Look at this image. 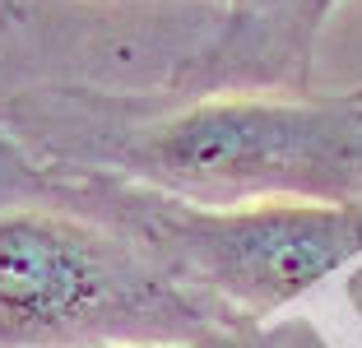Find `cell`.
I'll use <instances>...</instances> for the list:
<instances>
[{
  "mask_svg": "<svg viewBox=\"0 0 362 348\" xmlns=\"http://www.w3.org/2000/svg\"><path fill=\"white\" fill-rule=\"evenodd\" d=\"M144 158L181 186L349 204L362 190V88L330 103H204L163 126Z\"/></svg>",
  "mask_w": 362,
  "mask_h": 348,
  "instance_id": "6da1fadb",
  "label": "cell"
},
{
  "mask_svg": "<svg viewBox=\"0 0 362 348\" xmlns=\"http://www.w3.org/2000/svg\"><path fill=\"white\" fill-rule=\"evenodd\" d=\"M158 242L177 265L251 311H274L362 255L353 204H256L237 214H168Z\"/></svg>",
  "mask_w": 362,
  "mask_h": 348,
  "instance_id": "7a4b0ae2",
  "label": "cell"
},
{
  "mask_svg": "<svg viewBox=\"0 0 362 348\" xmlns=\"http://www.w3.org/2000/svg\"><path fill=\"white\" fill-rule=\"evenodd\" d=\"M117 260L70 223L42 214L0 219V348L88 330L130 302Z\"/></svg>",
  "mask_w": 362,
  "mask_h": 348,
  "instance_id": "3957f363",
  "label": "cell"
},
{
  "mask_svg": "<svg viewBox=\"0 0 362 348\" xmlns=\"http://www.w3.org/2000/svg\"><path fill=\"white\" fill-rule=\"evenodd\" d=\"M237 5V28L242 23H269V33H274V42H284L288 52L298 47V52H307L311 33H316V23L325 19V10H330L334 0H233Z\"/></svg>",
  "mask_w": 362,
  "mask_h": 348,
  "instance_id": "277c9868",
  "label": "cell"
}]
</instances>
